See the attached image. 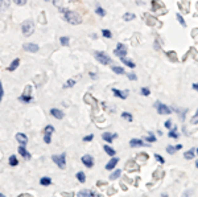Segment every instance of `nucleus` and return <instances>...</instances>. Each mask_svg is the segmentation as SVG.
Wrapping results in <instances>:
<instances>
[{
	"instance_id": "b1692460",
	"label": "nucleus",
	"mask_w": 198,
	"mask_h": 197,
	"mask_svg": "<svg viewBox=\"0 0 198 197\" xmlns=\"http://www.w3.org/2000/svg\"><path fill=\"white\" fill-rule=\"evenodd\" d=\"M123 19H124V21H131L133 19H136V16H135V14H131V12H126L123 15Z\"/></svg>"
},
{
	"instance_id": "f03ea898",
	"label": "nucleus",
	"mask_w": 198,
	"mask_h": 197,
	"mask_svg": "<svg viewBox=\"0 0 198 197\" xmlns=\"http://www.w3.org/2000/svg\"><path fill=\"white\" fill-rule=\"evenodd\" d=\"M21 32L25 37H29L33 35L35 32V24L32 20H25L23 24H21Z\"/></svg>"
},
{
	"instance_id": "ddd939ff",
	"label": "nucleus",
	"mask_w": 198,
	"mask_h": 197,
	"mask_svg": "<svg viewBox=\"0 0 198 197\" xmlns=\"http://www.w3.org/2000/svg\"><path fill=\"white\" fill-rule=\"evenodd\" d=\"M77 196H78V197H91V196H100V194L93 192V190H87V189H85V190H81V192L77 193Z\"/></svg>"
},
{
	"instance_id": "f3484780",
	"label": "nucleus",
	"mask_w": 198,
	"mask_h": 197,
	"mask_svg": "<svg viewBox=\"0 0 198 197\" xmlns=\"http://www.w3.org/2000/svg\"><path fill=\"white\" fill-rule=\"evenodd\" d=\"M130 145H131V147H143L144 142L140 140V139H131V140H130Z\"/></svg>"
},
{
	"instance_id": "de8ad7c7",
	"label": "nucleus",
	"mask_w": 198,
	"mask_h": 197,
	"mask_svg": "<svg viewBox=\"0 0 198 197\" xmlns=\"http://www.w3.org/2000/svg\"><path fill=\"white\" fill-rule=\"evenodd\" d=\"M93 139H94V135H87L83 138V142H91Z\"/></svg>"
},
{
	"instance_id": "09e8293b",
	"label": "nucleus",
	"mask_w": 198,
	"mask_h": 197,
	"mask_svg": "<svg viewBox=\"0 0 198 197\" xmlns=\"http://www.w3.org/2000/svg\"><path fill=\"white\" fill-rule=\"evenodd\" d=\"M128 79H131V81H136L137 77H136V75L133 74V73H130V74H128Z\"/></svg>"
},
{
	"instance_id": "393cba45",
	"label": "nucleus",
	"mask_w": 198,
	"mask_h": 197,
	"mask_svg": "<svg viewBox=\"0 0 198 197\" xmlns=\"http://www.w3.org/2000/svg\"><path fill=\"white\" fill-rule=\"evenodd\" d=\"M184 157L186 159V160H191V159L194 157V150L191 148V150L186 151V152H185V154H184Z\"/></svg>"
},
{
	"instance_id": "c85d7f7f",
	"label": "nucleus",
	"mask_w": 198,
	"mask_h": 197,
	"mask_svg": "<svg viewBox=\"0 0 198 197\" xmlns=\"http://www.w3.org/2000/svg\"><path fill=\"white\" fill-rule=\"evenodd\" d=\"M120 175H122V171H120V169H115L114 172L110 175V180H115V179H118V177H119Z\"/></svg>"
},
{
	"instance_id": "9b49d317",
	"label": "nucleus",
	"mask_w": 198,
	"mask_h": 197,
	"mask_svg": "<svg viewBox=\"0 0 198 197\" xmlns=\"http://www.w3.org/2000/svg\"><path fill=\"white\" fill-rule=\"evenodd\" d=\"M118 163H119V157H114V156H112L111 160L106 164V169H107V171H112L115 167H116Z\"/></svg>"
},
{
	"instance_id": "4d7b16f0",
	"label": "nucleus",
	"mask_w": 198,
	"mask_h": 197,
	"mask_svg": "<svg viewBox=\"0 0 198 197\" xmlns=\"http://www.w3.org/2000/svg\"><path fill=\"white\" fill-rule=\"evenodd\" d=\"M195 151H197V154H198V148H197V150H195Z\"/></svg>"
},
{
	"instance_id": "9d476101",
	"label": "nucleus",
	"mask_w": 198,
	"mask_h": 197,
	"mask_svg": "<svg viewBox=\"0 0 198 197\" xmlns=\"http://www.w3.org/2000/svg\"><path fill=\"white\" fill-rule=\"evenodd\" d=\"M15 138H16V140L20 143L21 145H27V143H28V136L25 135V134H23V132H17V134L15 135Z\"/></svg>"
},
{
	"instance_id": "7c9ffc66",
	"label": "nucleus",
	"mask_w": 198,
	"mask_h": 197,
	"mask_svg": "<svg viewBox=\"0 0 198 197\" xmlns=\"http://www.w3.org/2000/svg\"><path fill=\"white\" fill-rule=\"evenodd\" d=\"M176 19L178 20V23H180V24L182 25V27H186V21L184 20V17H182L181 14H177V15H176Z\"/></svg>"
},
{
	"instance_id": "49530a36",
	"label": "nucleus",
	"mask_w": 198,
	"mask_h": 197,
	"mask_svg": "<svg viewBox=\"0 0 198 197\" xmlns=\"http://www.w3.org/2000/svg\"><path fill=\"white\" fill-rule=\"evenodd\" d=\"M30 93H32V86H25L24 94H28V95H30Z\"/></svg>"
},
{
	"instance_id": "13d9d810",
	"label": "nucleus",
	"mask_w": 198,
	"mask_h": 197,
	"mask_svg": "<svg viewBox=\"0 0 198 197\" xmlns=\"http://www.w3.org/2000/svg\"><path fill=\"white\" fill-rule=\"evenodd\" d=\"M45 2H49V0H45Z\"/></svg>"
},
{
	"instance_id": "dca6fc26",
	"label": "nucleus",
	"mask_w": 198,
	"mask_h": 197,
	"mask_svg": "<svg viewBox=\"0 0 198 197\" xmlns=\"http://www.w3.org/2000/svg\"><path fill=\"white\" fill-rule=\"evenodd\" d=\"M19 65H20V58H15L13 61L11 62V65L8 66V72H15L16 69L19 68Z\"/></svg>"
},
{
	"instance_id": "603ef678",
	"label": "nucleus",
	"mask_w": 198,
	"mask_h": 197,
	"mask_svg": "<svg viewBox=\"0 0 198 197\" xmlns=\"http://www.w3.org/2000/svg\"><path fill=\"white\" fill-rule=\"evenodd\" d=\"M191 87H193L194 90H197V91H198V84H193V86H191Z\"/></svg>"
},
{
	"instance_id": "3c124183",
	"label": "nucleus",
	"mask_w": 198,
	"mask_h": 197,
	"mask_svg": "<svg viewBox=\"0 0 198 197\" xmlns=\"http://www.w3.org/2000/svg\"><path fill=\"white\" fill-rule=\"evenodd\" d=\"M174 148H176V151L181 150V148H182V144H177V145H174Z\"/></svg>"
},
{
	"instance_id": "cd10ccee",
	"label": "nucleus",
	"mask_w": 198,
	"mask_h": 197,
	"mask_svg": "<svg viewBox=\"0 0 198 197\" xmlns=\"http://www.w3.org/2000/svg\"><path fill=\"white\" fill-rule=\"evenodd\" d=\"M9 7V0H2L0 2V11H5Z\"/></svg>"
},
{
	"instance_id": "7ed1b4c3",
	"label": "nucleus",
	"mask_w": 198,
	"mask_h": 197,
	"mask_svg": "<svg viewBox=\"0 0 198 197\" xmlns=\"http://www.w3.org/2000/svg\"><path fill=\"white\" fill-rule=\"evenodd\" d=\"M52 160L57 164V167H60L61 169H65L66 168V154L63 152L61 155H53L52 156Z\"/></svg>"
},
{
	"instance_id": "c756f323",
	"label": "nucleus",
	"mask_w": 198,
	"mask_h": 197,
	"mask_svg": "<svg viewBox=\"0 0 198 197\" xmlns=\"http://www.w3.org/2000/svg\"><path fill=\"white\" fill-rule=\"evenodd\" d=\"M95 14H97L98 16H100V17H104V16H106V11H104L103 8H102V7H99V5H98V7L95 8Z\"/></svg>"
},
{
	"instance_id": "6e6552de",
	"label": "nucleus",
	"mask_w": 198,
	"mask_h": 197,
	"mask_svg": "<svg viewBox=\"0 0 198 197\" xmlns=\"http://www.w3.org/2000/svg\"><path fill=\"white\" fill-rule=\"evenodd\" d=\"M81 160H82V163L85 164V167H87V168H91V167L94 166V159H93V156H90V155L82 156Z\"/></svg>"
},
{
	"instance_id": "ea45409f",
	"label": "nucleus",
	"mask_w": 198,
	"mask_h": 197,
	"mask_svg": "<svg viewBox=\"0 0 198 197\" xmlns=\"http://www.w3.org/2000/svg\"><path fill=\"white\" fill-rule=\"evenodd\" d=\"M167 56L169 57V58H170L172 61H177V56H176V53H174V52H168V53H167Z\"/></svg>"
},
{
	"instance_id": "c9c22d12",
	"label": "nucleus",
	"mask_w": 198,
	"mask_h": 197,
	"mask_svg": "<svg viewBox=\"0 0 198 197\" xmlns=\"http://www.w3.org/2000/svg\"><path fill=\"white\" fill-rule=\"evenodd\" d=\"M122 118H123V119H127L128 122H132V115H131V112L124 111V112L122 114Z\"/></svg>"
},
{
	"instance_id": "5fc2aeb1",
	"label": "nucleus",
	"mask_w": 198,
	"mask_h": 197,
	"mask_svg": "<svg viewBox=\"0 0 198 197\" xmlns=\"http://www.w3.org/2000/svg\"><path fill=\"white\" fill-rule=\"evenodd\" d=\"M195 167H197V168H198V160H197V161H195Z\"/></svg>"
},
{
	"instance_id": "5701e85b",
	"label": "nucleus",
	"mask_w": 198,
	"mask_h": 197,
	"mask_svg": "<svg viewBox=\"0 0 198 197\" xmlns=\"http://www.w3.org/2000/svg\"><path fill=\"white\" fill-rule=\"evenodd\" d=\"M8 163H9V166H11V167H16L17 164H19V159L16 157V155H11Z\"/></svg>"
},
{
	"instance_id": "aec40b11",
	"label": "nucleus",
	"mask_w": 198,
	"mask_h": 197,
	"mask_svg": "<svg viewBox=\"0 0 198 197\" xmlns=\"http://www.w3.org/2000/svg\"><path fill=\"white\" fill-rule=\"evenodd\" d=\"M103 150H104V152L108 156H115V155H116V151H115L112 147H110V145H103Z\"/></svg>"
},
{
	"instance_id": "f257e3e1",
	"label": "nucleus",
	"mask_w": 198,
	"mask_h": 197,
	"mask_svg": "<svg viewBox=\"0 0 198 197\" xmlns=\"http://www.w3.org/2000/svg\"><path fill=\"white\" fill-rule=\"evenodd\" d=\"M60 12H63V20L66 23L72 24V25H79L82 23V17L74 11L65 9V8H60Z\"/></svg>"
},
{
	"instance_id": "6e6d98bb",
	"label": "nucleus",
	"mask_w": 198,
	"mask_h": 197,
	"mask_svg": "<svg viewBox=\"0 0 198 197\" xmlns=\"http://www.w3.org/2000/svg\"><path fill=\"white\" fill-rule=\"evenodd\" d=\"M3 196H4V194H3V193H0V197H3Z\"/></svg>"
},
{
	"instance_id": "20e7f679",
	"label": "nucleus",
	"mask_w": 198,
	"mask_h": 197,
	"mask_svg": "<svg viewBox=\"0 0 198 197\" xmlns=\"http://www.w3.org/2000/svg\"><path fill=\"white\" fill-rule=\"evenodd\" d=\"M94 57L97 58L98 62H100L102 65H108V63L111 62V58H110V56H108L107 53L104 52H94Z\"/></svg>"
},
{
	"instance_id": "79ce46f5",
	"label": "nucleus",
	"mask_w": 198,
	"mask_h": 197,
	"mask_svg": "<svg viewBox=\"0 0 198 197\" xmlns=\"http://www.w3.org/2000/svg\"><path fill=\"white\" fill-rule=\"evenodd\" d=\"M145 140L148 142V143H153V142H156V136H153V135H148V136H145Z\"/></svg>"
},
{
	"instance_id": "2f4dec72",
	"label": "nucleus",
	"mask_w": 198,
	"mask_h": 197,
	"mask_svg": "<svg viewBox=\"0 0 198 197\" xmlns=\"http://www.w3.org/2000/svg\"><path fill=\"white\" fill-rule=\"evenodd\" d=\"M112 72L114 73H116V74H124V69L123 68H120V66H112Z\"/></svg>"
},
{
	"instance_id": "37998d69",
	"label": "nucleus",
	"mask_w": 198,
	"mask_h": 197,
	"mask_svg": "<svg viewBox=\"0 0 198 197\" xmlns=\"http://www.w3.org/2000/svg\"><path fill=\"white\" fill-rule=\"evenodd\" d=\"M140 91H142V95H145V97H147V95H149V94H151V90H149L148 87H143Z\"/></svg>"
},
{
	"instance_id": "58836bf2",
	"label": "nucleus",
	"mask_w": 198,
	"mask_h": 197,
	"mask_svg": "<svg viewBox=\"0 0 198 197\" xmlns=\"http://www.w3.org/2000/svg\"><path fill=\"white\" fill-rule=\"evenodd\" d=\"M167 152L169 155H173L174 152H176V148L173 147V145H167Z\"/></svg>"
},
{
	"instance_id": "864d4df0",
	"label": "nucleus",
	"mask_w": 198,
	"mask_h": 197,
	"mask_svg": "<svg viewBox=\"0 0 198 197\" xmlns=\"http://www.w3.org/2000/svg\"><path fill=\"white\" fill-rule=\"evenodd\" d=\"M90 77L91 78H97V74H95V73H90Z\"/></svg>"
},
{
	"instance_id": "473e14b6",
	"label": "nucleus",
	"mask_w": 198,
	"mask_h": 197,
	"mask_svg": "<svg viewBox=\"0 0 198 197\" xmlns=\"http://www.w3.org/2000/svg\"><path fill=\"white\" fill-rule=\"evenodd\" d=\"M102 36L106 37V39H111L112 33H111V30H108V29H102Z\"/></svg>"
},
{
	"instance_id": "f8f14e48",
	"label": "nucleus",
	"mask_w": 198,
	"mask_h": 197,
	"mask_svg": "<svg viewBox=\"0 0 198 197\" xmlns=\"http://www.w3.org/2000/svg\"><path fill=\"white\" fill-rule=\"evenodd\" d=\"M17 151H19V155H20V156H23L24 159H27V160H28V159H30V157H32V155L29 154V152H28L27 150H25V145H20V147L17 148Z\"/></svg>"
},
{
	"instance_id": "a18cd8bd",
	"label": "nucleus",
	"mask_w": 198,
	"mask_h": 197,
	"mask_svg": "<svg viewBox=\"0 0 198 197\" xmlns=\"http://www.w3.org/2000/svg\"><path fill=\"white\" fill-rule=\"evenodd\" d=\"M155 157L157 159V161H158V163H160V164H164V163H165V160H164V157H163L161 155H158V154H156V155H155Z\"/></svg>"
},
{
	"instance_id": "a878e982",
	"label": "nucleus",
	"mask_w": 198,
	"mask_h": 197,
	"mask_svg": "<svg viewBox=\"0 0 198 197\" xmlns=\"http://www.w3.org/2000/svg\"><path fill=\"white\" fill-rule=\"evenodd\" d=\"M168 136H169V138H172V139H177L178 136H180V135H178L177 129H172V130L168 132Z\"/></svg>"
},
{
	"instance_id": "c03bdc74",
	"label": "nucleus",
	"mask_w": 198,
	"mask_h": 197,
	"mask_svg": "<svg viewBox=\"0 0 198 197\" xmlns=\"http://www.w3.org/2000/svg\"><path fill=\"white\" fill-rule=\"evenodd\" d=\"M3 97H4V89H3V84H2V81H0V103H2Z\"/></svg>"
},
{
	"instance_id": "bb28decb",
	"label": "nucleus",
	"mask_w": 198,
	"mask_h": 197,
	"mask_svg": "<svg viewBox=\"0 0 198 197\" xmlns=\"http://www.w3.org/2000/svg\"><path fill=\"white\" fill-rule=\"evenodd\" d=\"M60 42H61V45L62 47H69V44H70V39L66 36H62L61 39H60Z\"/></svg>"
},
{
	"instance_id": "1a4fd4ad",
	"label": "nucleus",
	"mask_w": 198,
	"mask_h": 197,
	"mask_svg": "<svg viewBox=\"0 0 198 197\" xmlns=\"http://www.w3.org/2000/svg\"><path fill=\"white\" fill-rule=\"evenodd\" d=\"M112 93L115 97H118L120 99H126L127 97H128V90H119V89H112Z\"/></svg>"
},
{
	"instance_id": "e433bc0d",
	"label": "nucleus",
	"mask_w": 198,
	"mask_h": 197,
	"mask_svg": "<svg viewBox=\"0 0 198 197\" xmlns=\"http://www.w3.org/2000/svg\"><path fill=\"white\" fill-rule=\"evenodd\" d=\"M44 142H45L46 144H50V142H52V136H50V134H44Z\"/></svg>"
},
{
	"instance_id": "72a5a7b5",
	"label": "nucleus",
	"mask_w": 198,
	"mask_h": 197,
	"mask_svg": "<svg viewBox=\"0 0 198 197\" xmlns=\"http://www.w3.org/2000/svg\"><path fill=\"white\" fill-rule=\"evenodd\" d=\"M53 132H54V127L50 126V124H48L45 129H44V134H53Z\"/></svg>"
},
{
	"instance_id": "4c0bfd02",
	"label": "nucleus",
	"mask_w": 198,
	"mask_h": 197,
	"mask_svg": "<svg viewBox=\"0 0 198 197\" xmlns=\"http://www.w3.org/2000/svg\"><path fill=\"white\" fill-rule=\"evenodd\" d=\"M13 3L16 5H19V7H23V5L27 4V0H13Z\"/></svg>"
},
{
	"instance_id": "0eeeda50",
	"label": "nucleus",
	"mask_w": 198,
	"mask_h": 197,
	"mask_svg": "<svg viewBox=\"0 0 198 197\" xmlns=\"http://www.w3.org/2000/svg\"><path fill=\"white\" fill-rule=\"evenodd\" d=\"M23 49L25 50V52H30V53H37L38 52V45L37 44H33V42H27L23 45Z\"/></svg>"
},
{
	"instance_id": "412c9836",
	"label": "nucleus",
	"mask_w": 198,
	"mask_h": 197,
	"mask_svg": "<svg viewBox=\"0 0 198 197\" xmlns=\"http://www.w3.org/2000/svg\"><path fill=\"white\" fill-rule=\"evenodd\" d=\"M75 177H77V180H78L79 183H86V175L82 172V171H79V172H77V175H75Z\"/></svg>"
},
{
	"instance_id": "a211bd4d",
	"label": "nucleus",
	"mask_w": 198,
	"mask_h": 197,
	"mask_svg": "<svg viewBox=\"0 0 198 197\" xmlns=\"http://www.w3.org/2000/svg\"><path fill=\"white\" fill-rule=\"evenodd\" d=\"M120 61H122L124 65H127L128 68H131V69L135 68V62H133L132 60H130V58H127V57H122V58H120Z\"/></svg>"
},
{
	"instance_id": "a19ab883",
	"label": "nucleus",
	"mask_w": 198,
	"mask_h": 197,
	"mask_svg": "<svg viewBox=\"0 0 198 197\" xmlns=\"http://www.w3.org/2000/svg\"><path fill=\"white\" fill-rule=\"evenodd\" d=\"M190 123L191 124H197L198 123V109H197V112H195V115L190 119Z\"/></svg>"
},
{
	"instance_id": "6ab92c4d",
	"label": "nucleus",
	"mask_w": 198,
	"mask_h": 197,
	"mask_svg": "<svg viewBox=\"0 0 198 197\" xmlns=\"http://www.w3.org/2000/svg\"><path fill=\"white\" fill-rule=\"evenodd\" d=\"M40 184H41L42 187H48V185L52 184V179L48 177V176H44V177H41V179H40Z\"/></svg>"
},
{
	"instance_id": "8fccbe9b",
	"label": "nucleus",
	"mask_w": 198,
	"mask_h": 197,
	"mask_svg": "<svg viewBox=\"0 0 198 197\" xmlns=\"http://www.w3.org/2000/svg\"><path fill=\"white\" fill-rule=\"evenodd\" d=\"M164 126L167 127V129H170V127H172V120H170V119H169V120H167V122L164 123Z\"/></svg>"
},
{
	"instance_id": "4468645a",
	"label": "nucleus",
	"mask_w": 198,
	"mask_h": 197,
	"mask_svg": "<svg viewBox=\"0 0 198 197\" xmlns=\"http://www.w3.org/2000/svg\"><path fill=\"white\" fill-rule=\"evenodd\" d=\"M116 136H118V134H111V132H103V135H102V139H103V140H106L107 143H111Z\"/></svg>"
},
{
	"instance_id": "f704fd0d",
	"label": "nucleus",
	"mask_w": 198,
	"mask_h": 197,
	"mask_svg": "<svg viewBox=\"0 0 198 197\" xmlns=\"http://www.w3.org/2000/svg\"><path fill=\"white\" fill-rule=\"evenodd\" d=\"M75 85V81L74 79H67L66 81V84L63 85V89H69V87H73Z\"/></svg>"
},
{
	"instance_id": "4be33fe9",
	"label": "nucleus",
	"mask_w": 198,
	"mask_h": 197,
	"mask_svg": "<svg viewBox=\"0 0 198 197\" xmlns=\"http://www.w3.org/2000/svg\"><path fill=\"white\" fill-rule=\"evenodd\" d=\"M19 101H20V102H24V103H29L32 101V97L28 95V94H23V95L19 97Z\"/></svg>"
},
{
	"instance_id": "423d86ee",
	"label": "nucleus",
	"mask_w": 198,
	"mask_h": 197,
	"mask_svg": "<svg viewBox=\"0 0 198 197\" xmlns=\"http://www.w3.org/2000/svg\"><path fill=\"white\" fill-rule=\"evenodd\" d=\"M114 54L120 57V58H122V57H126L127 56V47L124 45V44L119 42L118 45H116V49L114 50Z\"/></svg>"
},
{
	"instance_id": "2eb2a0df",
	"label": "nucleus",
	"mask_w": 198,
	"mask_h": 197,
	"mask_svg": "<svg viewBox=\"0 0 198 197\" xmlns=\"http://www.w3.org/2000/svg\"><path fill=\"white\" fill-rule=\"evenodd\" d=\"M50 115L54 117L56 119H62L63 118V112L58 109H50Z\"/></svg>"
},
{
	"instance_id": "39448f33",
	"label": "nucleus",
	"mask_w": 198,
	"mask_h": 197,
	"mask_svg": "<svg viewBox=\"0 0 198 197\" xmlns=\"http://www.w3.org/2000/svg\"><path fill=\"white\" fill-rule=\"evenodd\" d=\"M155 107H156V110H157V112L160 114V115H167V114H170V112H172L170 107H168L167 105L161 103L160 101H157V102L155 103Z\"/></svg>"
}]
</instances>
